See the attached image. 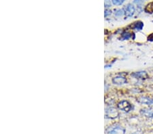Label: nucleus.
<instances>
[{
	"label": "nucleus",
	"instance_id": "7",
	"mask_svg": "<svg viewBox=\"0 0 153 134\" xmlns=\"http://www.w3.org/2000/svg\"><path fill=\"white\" fill-rule=\"evenodd\" d=\"M112 83L116 85H123L127 83V79L122 76H117L112 79Z\"/></svg>",
	"mask_w": 153,
	"mask_h": 134
},
{
	"label": "nucleus",
	"instance_id": "12",
	"mask_svg": "<svg viewBox=\"0 0 153 134\" xmlns=\"http://www.w3.org/2000/svg\"><path fill=\"white\" fill-rule=\"evenodd\" d=\"M125 0H112V4L116 6H120L123 4Z\"/></svg>",
	"mask_w": 153,
	"mask_h": 134
},
{
	"label": "nucleus",
	"instance_id": "3",
	"mask_svg": "<svg viewBox=\"0 0 153 134\" xmlns=\"http://www.w3.org/2000/svg\"><path fill=\"white\" fill-rule=\"evenodd\" d=\"M118 108L121 111L126 112V113H129L133 108L132 105L127 100H122L118 104Z\"/></svg>",
	"mask_w": 153,
	"mask_h": 134
},
{
	"label": "nucleus",
	"instance_id": "14",
	"mask_svg": "<svg viewBox=\"0 0 153 134\" xmlns=\"http://www.w3.org/2000/svg\"><path fill=\"white\" fill-rule=\"evenodd\" d=\"M111 6L110 0H105V7L106 8H109Z\"/></svg>",
	"mask_w": 153,
	"mask_h": 134
},
{
	"label": "nucleus",
	"instance_id": "2",
	"mask_svg": "<svg viewBox=\"0 0 153 134\" xmlns=\"http://www.w3.org/2000/svg\"><path fill=\"white\" fill-rule=\"evenodd\" d=\"M119 115V113L114 107H108L105 109V118L114 119L117 118Z\"/></svg>",
	"mask_w": 153,
	"mask_h": 134
},
{
	"label": "nucleus",
	"instance_id": "5",
	"mask_svg": "<svg viewBox=\"0 0 153 134\" xmlns=\"http://www.w3.org/2000/svg\"><path fill=\"white\" fill-rule=\"evenodd\" d=\"M137 101L140 104H146V105H152L153 104V100L149 97L140 96L137 99Z\"/></svg>",
	"mask_w": 153,
	"mask_h": 134
},
{
	"label": "nucleus",
	"instance_id": "8",
	"mask_svg": "<svg viewBox=\"0 0 153 134\" xmlns=\"http://www.w3.org/2000/svg\"><path fill=\"white\" fill-rule=\"evenodd\" d=\"M143 116H145L146 117L153 118V108H143L140 111Z\"/></svg>",
	"mask_w": 153,
	"mask_h": 134
},
{
	"label": "nucleus",
	"instance_id": "6",
	"mask_svg": "<svg viewBox=\"0 0 153 134\" xmlns=\"http://www.w3.org/2000/svg\"><path fill=\"white\" fill-rule=\"evenodd\" d=\"M135 9L132 4H128L125 8V14L127 17H131L135 13Z\"/></svg>",
	"mask_w": 153,
	"mask_h": 134
},
{
	"label": "nucleus",
	"instance_id": "11",
	"mask_svg": "<svg viewBox=\"0 0 153 134\" xmlns=\"http://www.w3.org/2000/svg\"><path fill=\"white\" fill-rule=\"evenodd\" d=\"M131 35L132 34L129 32H128V31H125V32H123L121 35L122 40H129L131 37Z\"/></svg>",
	"mask_w": 153,
	"mask_h": 134
},
{
	"label": "nucleus",
	"instance_id": "15",
	"mask_svg": "<svg viewBox=\"0 0 153 134\" xmlns=\"http://www.w3.org/2000/svg\"><path fill=\"white\" fill-rule=\"evenodd\" d=\"M111 13H112V11L110 10H108V9H106L105 10V14L104 16L105 17H107L108 16H109L111 14Z\"/></svg>",
	"mask_w": 153,
	"mask_h": 134
},
{
	"label": "nucleus",
	"instance_id": "9",
	"mask_svg": "<svg viewBox=\"0 0 153 134\" xmlns=\"http://www.w3.org/2000/svg\"><path fill=\"white\" fill-rule=\"evenodd\" d=\"M145 12L148 14H153V1L146 5L144 9Z\"/></svg>",
	"mask_w": 153,
	"mask_h": 134
},
{
	"label": "nucleus",
	"instance_id": "13",
	"mask_svg": "<svg viewBox=\"0 0 153 134\" xmlns=\"http://www.w3.org/2000/svg\"><path fill=\"white\" fill-rule=\"evenodd\" d=\"M123 14H125V10H118L115 12L116 16H122Z\"/></svg>",
	"mask_w": 153,
	"mask_h": 134
},
{
	"label": "nucleus",
	"instance_id": "1",
	"mask_svg": "<svg viewBox=\"0 0 153 134\" xmlns=\"http://www.w3.org/2000/svg\"><path fill=\"white\" fill-rule=\"evenodd\" d=\"M106 133L107 134H125L126 130L123 127L114 125H111L106 129Z\"/></svg>",
	"mask_w": 153,
	"mask_h": 134
},
{
	"label": "nucleus",
	"instance_id": "10",
	"mask_svg": "<svg viewBox=\"0 0 153 134\" xmlns=\"http://www.w3.org/2000/svg\"><path fill=\"white\" fill-rule=\"evenodd\" d=\"M144 27V23L141 21H138L134 23V26H133V29H135V30H142V28Z\"/></svg>",
	"mask_w": 153,
	"mask_h": 134
},
{
	"label": "nucleus",
	"instance_id": "4",
	"mask_svg": "<svg viewBox=\"0 0 153 134\" xmlns=\"http://www.w3.org/2000/svg\"><path fill=\"white\" fill-rule=\"evenodd\" d=\"M131 75L135 79H142V80H145L147 79L149 77L148 73L146 71H139V72H135L132 73Z\"/></svg>",
	"mask_w": 153,
	"mask_h": 134
}]
</instances>
